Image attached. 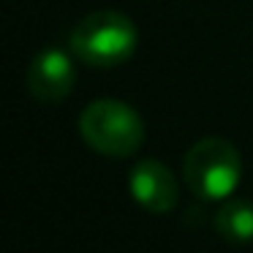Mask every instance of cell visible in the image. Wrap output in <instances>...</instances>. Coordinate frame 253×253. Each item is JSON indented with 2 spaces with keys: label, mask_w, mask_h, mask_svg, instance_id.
<instances>
[{
  "label": "cell",
  "mask_w": 253,
  "mask_h": 253,
  "mask_svg": "<svg viewBox=\"0 0 253 253\" xmlns=\"http://www.w3.org/2000/svg\"><path fill=\"white\" fill-rule=\"evenodd\" d=\"M77 82V66H74L71 55L57 46H46L30 60L28 74H25V84L28 93L41 104H57V101L68 98Z\"/></svg>",
  "instance_id": "obj_4"
},
{
  "label": "cell",
  "mask_w": 253,
  "mask_h": 253,
  "mask_svg": "<svg viewBox=\"0 0 253 253\" xmlns=\"http://www.w3.org/2000/svg\"><path fill=\"white\" fill-rule=\"evenodd\" d=\"M215 231L229 245L253 242V202L251 199H226L215 215Z\"/></svg>",
  "instance_id": "obj_6"
},
{
  "label": "cell",
  "mask_w": 253,
  "mask_h": 253,
  "mask_svg": "<svg viewBox=\"0 0 253 253\" xmlns=\"http://www.w3.org/2000/svg\"><path fill=\"white\" fill-rule=\"evenodd\" d=\"M79 136L106 158H128L144 144V120L117 98H98L79 115Z\"/></svg>",
  "instance_id": "obj_3"
},
{
  "label": "cell",
  "mask_w": 253,
  "mask_h": 253,
  "mask_svg": "<svg viewBox=\"0 0 253 253\" xmlns=\"http://www.w3.org/2000/svg\"><path fill=\"white\" fill-rule=\"evenodd\" d=\"M136 25L131 17L115 8L93 11L71 28L68 49L74 57L95 68H112L131 60L136 52Z\"/></svg>",
  "instance_id": "obj_1"
},
{
  "label": "cell",
  "mask_w": 253,
  "mask_h": 253,
  "mask_svg": "<svg viewBox=\"0 0 253 253\" xmlns=\"http://www.w3.org/2000/svg\"><path fill=\"white\" fill-rule=\"evenodd\" d=\"M240 150L223 136H204L182 158V180L202 202H226L240 185Z\"/></svg>",
  "instance_id": "obj_2"
},
{
  "label": "cell",
  "mask_w": 253,
  "mask_h": 253,
  "mask_svg": "<svg viewBox=\"0 0 253 253\" xmlns=\"http://www.w3.org/2000/svg\"><path fill=\"white\" fill-rule=\"evenodd\" d=\"M128 191L133 202L153 215H166L177 207V180L158 158H142L128 171Z\"/></svg>",
  "instance_id": "obj_5"
}]
</instances>
